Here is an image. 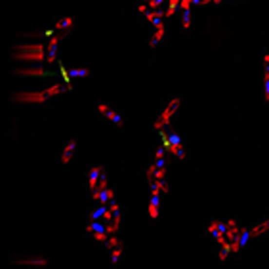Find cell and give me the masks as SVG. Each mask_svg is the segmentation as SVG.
I'll return each instance as SVG.
<instances>
[{
    "instance_id": "17",
    "label": "cell",
    "mask_w": 269,
    "mask_h": 269,
    "mask_svg": "<svg viewBox=\"0 0 269 269\" xmlns=\"http://www.w3.org/2000/svg\"><path fill=\"white\" fill-rule=\"evenodd\" d=\"M208 2H210V0H193L195 6H204V4H208Z\"/></svg>"
},
{
    "instance_id": "5",
    "label": "cell",
    "mask_w": 269,
    "mask_h": 269,
    "mask_svg": "<svg viewBox=\"0 0 269 269\" xmlns=\"http://www.w3.org/2000/svg\"><path fill=\"white\" fill-rule=\"evenodd\" d=\"M86 185H88L90 195H94V193H97L99 189H103V187L109 185L107 174H105V170H103L99 164H90L88 166V172H86Z\"/></svg>"
},
{
    "instance_id": "13",
    "label": "cell",
    "mask_w": 269,
    "mask_h": 269,
    "mask_svg": "<svg viewBox=\"0 0 269 269\" xmlns=\"http://www.w3.org/2000/svg\"><path fill=\"white\" fill-rule=\"evenodd\" d=\"M75 153H77V141H75V139H69V141L63 143L59 160H61L63 164H69V162L73 160V157H75Z\"/></svg>"
},
{
    "instance_id": "8",
    "label": "cell",
    "mask_w": 269,
    "mask_h": 269,
    "mask_svg": "<svg viewBox=\"0 0 269 269\" xmlns=\"http://www.w3.org/2000/svg\"><path fill=\"white\" fill-rule=\"evenodd\" d=\"M96 111H97V116L99 118H103L105 122H109L113 126H116V128H122L124 126V116L118 111H115V107H113L109 101H99L97 107H96Z\"/></svg>"
},
{
    "instance_id": "4",
    "label": "cell",
    "mask_w": 269,
    "mask_h": 269,
    "mask_svg": "<svg viewBox=\"0 0 269 269\" xmlns=\"http://www.w3.org/2000/svg\"><path fill=\"white\" fill-rule=\"evenodd\" d=\"M179 105H181L179 97H172V99L166 101V105L162 107V111L158 113L157 120H155V130L157 132H166L170 128V122H172L174 115L178 113Z\"/></svg>"
},
{
    "instance_id": "10",
    "label": "cell",
    "mask_w": 269,
    "mask_h": 269,
    "mask_svg": "<svg viewBox=\"0 0 269 269\" xmlns=\"http://www.w3.org/2000/svg\"><path fill=\"white\" fill-rule=\"evenodd\" d=\"M193 0H179V6H178V14H179V19H181V27L185 31H189L191 27V8H193Z\"/></svg>"
},
{
    "instance_id": "6",
    "label": "cell",
    "mask_w": 269,
    "mask_h": 269,
    "mask_svg": "<svg viewBox=\"0 0 269 269\" xmlns=\"http://www.w3.org/2000/svg\"><path fill=\"white\" fill-rule=\"evenodd\" d=\"M158 135L162 137L164 149H166L172 157L178 158V160H185V158H187V147H185V143L179 139L178 135L170 134L168 130H166V132H158Z\"/></svg>"
},
{
    "instance_id": "9",
    "label": "cell",
    "mask_w": 269,
    "mask_h": 269,
    "mask_svg": "<svg viewBox=\"0 0 269 269\" xmlns=\"http://www.w3.org/2000/svg\"><path fill=\"white\" fill-rule=\"evenodd\" d=\"M19 75L27 77V78H56L59 73L56 69H52L50 65H38V67L21 69Z\"/></svg>"
},
{
    "instance_id": "18",
    "label": "cell",
    "mask_w": 269,
    "mask_h": 269,
    "mask_svg": "<svg viewBox=\"0 0 269 269\" xmlns=\"http://www.w3.org/2000/svg\"><path fill=\"white\" fill-rule=\"evenodd\" d=\"M254 269H266V268H254Z\"/></svg>"
},
{
    "instance_id": "2",
    "label": "cell",
    "mask_w": 269,
    "mask_h": 269,
    "mask_svg": "<svg viewBox=\"0 0 269 269\" xmlns=\"http://www.w3.org/2000/svg\"><path fill=\"white\" fill-rule=\"evenodd\" d=\"M241 227H243V225H241V222H239L237 218H227V220L216 218V220H210V222H208V225H206V233H208V237L216 243V247L220 250V248L227 247V245L235 239V235L239 233Z\"/></svg>"
},
{
    "instance_id": "11",
    "label": "cell",
    "mask_w": 269,
    "mask_h": 269,
    "mask_svg": "<svg viewBox=\"0 0 269 269\" xmlns=\"http://www.w3.org/2000/svg\"><path fill=\"white\" fill-rule=\"evenodd\" d=\"M90 199H92V202H97V204H113V202H116V195H115V189L111 185H107V187L99 189L97 193L90 195Z\"/></svg>"
},
{
    "instance_id": "12",
    "label": "cell",
    "mask_w": 269,
    "mask_h": 269,
    "mask_svg": "<svg viewBox=\"0 0 269 269\" xmlns=\"http://www.w3.org/2000/svg\"><path fill=\"white\" fill-rule=\"evenodd\" d=\"M250 233H252V239H262L269 233V216H266L264 220L256 222V224L250 227Z\"/></svg>"
},
{
    "instance_id": "1",
    "label": "cell",
    "mask_w": 269,
    "mask_h": 269,
    "mask_svg": "<svg viewBox=\"0 0 269 269\" xmlns=\"http://www.w3.org/2000/svg\"><path fill=\"white\" fill-rule=\"evenodd\" d=\"M147 181H149V202H147V218L151 224H157L160 214L162 197L168 193L166 183V157L160 149H155V157L147 168Z\"/></svg>"
},
{
    "instance_id": "15",
    "label": "cell",
    "mask_w": 269,
    "mask_h": 269,
    "mask_svg": "<svg viewBox=\"0 0 269 269\" xmlns=\"http://www.w3.org/2000/svg\"><path fill=\"white\" fill-rule=\"evenodd\" d=\"M58 59V46L56 44H48L46 48V65H54Z\"/></svg>"
},
{
    "instance_id": "16",
    "label": "cell",
    "mask_w": 269,
    "mask_h": 269,
    "mask_svg": "<svg viewBox=\"0 0 269 269\" xmlns=\"http://www.w3.org/2000/svg\"><path fill=\"white\" fill-rule=\"evenodd\" d=\"M224 2H239V0H210V4H224Z\"/></svg>"
},
{
    "instance_id": "14",
    "label": "cell",
    "mask_w": 269,
    "mask_h": 269,
    "mask_svg": "<svg viewBox=\"0 0 269 269\" xmlns=\"http://www.w3.org/2000/svg\"><path fill=\"white\" fill-rule=\"evenodd\" d=\"M164 33H166V29H164V23H158L155 27H151V37H149V46L151 48H157L162 40H164Z\"/></svg>"
},
{
    "instance_id": "3",
    "label": "cell",
    "mask_w": 269,
    "mask_h": 269,
    "mask_svg": "<svg viewBox=\"0 0 269 269\" xmlns=\"http://www.w3.org/2000/svg\"><path fill=\"white\" fill-rule=\"evenodd\" d=\"M63 90H65L63 88V84L56 82V84L40 90V92H21V94H18L14 99H16L18 103H46V101H50L52 97L63 94Z\"/></svg>"
},
{
    "instance_id": "7",
    "label": "cell",
    "mask_w": 269,
    "mask_h": 269,
    "mask_svg": "<svg viewBox=\"0 0 269 269\" xmlns=\"http://www.w3.org/2000/svg\"><path fill=\"white\" fill-rule=\"evenodd\" d=\"M16 50H18L16 56L21 61H35V63L46 61V46L42 44H19Z\"/></svg>"
}]
</instances>
